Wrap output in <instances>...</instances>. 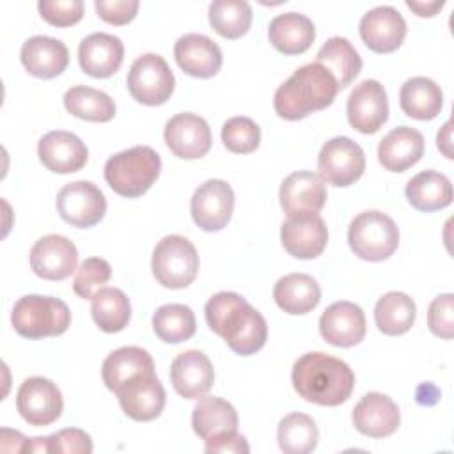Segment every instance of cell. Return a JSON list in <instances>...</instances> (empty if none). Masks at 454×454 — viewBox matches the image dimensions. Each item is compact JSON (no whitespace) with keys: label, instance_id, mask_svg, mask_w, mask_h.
<instances>
[{"label":"cell","instance_id":"1","mask_svg":"<svg viewBox=\"0 0 454 454\" xmlns=\"http://www.w3.org/2000/svg\"><path fill=\"white\" fill-rule=\"evenodd\" d=\"M204 314L207 326L238 355H254L266 342V319L238 293H216L207 300Z\"/></svg>","mask_w":454,"mask_h":454},{"label":"cell","instance_id":"2","mask_svg":"<svg viewBox=\"0 0 454 454\" xmlns=\"http://www.w3.org/2000/svg\"><path fill=\"white\" fill-rule=\"evenodd\" d=\"M291 381L305 401L319 406H339L349 399L355 374L344 360L312 351L294 362Z\"/></svg>","mask_w":454,"mask_h":454},{"label":"cell","instance_id":"3","mask_svg":"<svg viewBox=\"0 0 454 454\" xmlns=\"http://www.w3.org/2000/svg\"><path fill=\"white\" fill-rule=\"evenodd\" d=\"M339 92L335 78L317 62L298 67L275 92L273 108L278 117L298 121L330 106Z\"/></svg>","mask_w":454,"mask_h":454},{"label":"cell","instance_id":"4","mask_svg":"<svg viewBox=\"0 0 454 454\" xmlns=\"http://www.w3.org/2000/svg\"><path fill=\"white\" fill-rule=\"evenodd\" d=\"M161 170L160 154L149 145H135L110 156L105 163V181L128 199L144 195L158 179Z\"/></svg>","mask_w":454,"mask_h":454},{"label":"cell","instance_id":"5","mask_svg":"<svg viewBox=\"0 0 454 454\" xmlns=\"http://www.w3.org/2000/svg\"><path fill=\"white\" fill-rule=\"evenodd\" d=\"M11 323L25 339L55 337L69 328L71 310L59 298L27 294L14 303Z\"/></svg>","mask_w":454,"mask_h":454},{"label":"cell","instance_id":"6","mask_svg":"<svg viewBox=\"0 0 454 454\" xmlns=\"http://www.w3.org/2000/svg\"><path fill=\"white\" fill-rule=\"evenodd\" d=\"M348 243L364 261H385L397 250L399 229L388 215L376 209L364 211L348 227Z\"/></svg>","mask_w":454,"mask_h":454},{"label":"cell","instance_id":"7","mask_svg":"<svg viewBox=\"0 0 454 454\" xmlns=\"http://www.w3.org/2000/svg\"><path fill=\"white\" fill-rule=\"evenodd\" d=\"M151 270L158 284L168 289L188 287L199 271V254L190 239L168 234L153 250Z\"/></svg>","mask_w":454,"mask_h":454},{"label":"cell","instance_id":"8","mask_svg":"<svg viewBox=\"0 0 454 454\" xmlns=\"http://www.w3.org/2000/svg\"><path fill=\"white\" fill-rule=\"evenodd\" d=\"M126 83L135 101L156 106L172 96L176 78L161 55L145 53L131 64Z\"/></svg>","mask_w":454,"mask_h":454},{"label":"cell","instance_id":"9","mask_svg":"<svg viewBox=\"0 0 454 454\" xmlns=\"http://www.w3.org/2000/svg\"><path fill=\"white\" fill-rule=\"evenodd\" d=\"M319 177L333 186H349L365 170L364 149L349 137H333L319 151Z\"/></svg>","mask_w":454,"mask_h":454},{"label":"cell","instance_id":"10","mask_svg":"<svg viewBox=\"0 0 454 454\" xmlns=\"http://www.w3.org/2000/svg\"><path fill=\"white\" fill-rule=\"evenodd\" d=\"M60 218L73 227L87 229L99 223L106 213L103 192L90 181L67 183L57 195Z\"/></svg>","mask_w":454,"mask_h":454},{"label":"cell","instance_id":"11","mask_svg":"<svg viewBox=\"0 0 454 454\" xmlns=\"http://www.w3.org/2000/svg\"><path fill=\"white\" fill-rule=\"evenodd\" d=\"M16 408L30 426H50L60 417L64 401L51 380L30 376L18 388Z\"/></svg>","mask_w":454,"mask_h":454},{"label":"cell","instance_id":"12","mask_svg":"<svg viewBox=\"0 0 454 454\" xmlns=\"http://www.w3.org/2000/svg\"><path fill=\"white\" fill-rule=\"evenodd\" d=\"M234 209V192L227 181L207 179L192 195L190 213L193 222L206 232L222 231Z\"/></svg>","mask_w":454,"mask_h":454},{"label":"cell","instance_id":"13","mask_svg":"<svg viewBox=\"0 0 454 454\" xmlns=\"http://www.w3.org/2000/svg\"><path fill=\"white\" fill-rule=\"evenodd\" d=\"M348 121L360 133H376L388 119V98L378 80L360 82L349 94Z\"/></svg>","mask_w":454,"mask_h":454},{"label":"cell","instance_id":"14","mask_svg":"<svg viewBox=\"0 0 454 454\" xmlns=\"http://www.w3.org/2000/svg\"><path fill=\"white\" fill-rule=\"evenodd\" d=\"M163 138L168 149L183 160L202 158L213 144L207 122L200 115L190 112L170 117L165 124Z\"/></svg>","mask_w":454,"mask_h":454},{"label":"cell","instance_id":"15","mask_svg":"<svg viewBox=\"0 0 454 454\" xmlns=\"http://www.w3.org/2000/svg\"><path fill=\"white\" fill-rule=\"evenodd\" d=\"M78 262V250L71 239L60 234L39 238L30 250V268L44 280H64Z\"/></svg>","mask_w":454,"mask_h":454},{"label":"cell","instance_id":"16","mask_svg":"<svg viewBox=\"0 0 454 454\" xmlns=\"http://www.w3.org/2000/svg\"><path fill=\"white\" fill-rule=\"evenodd\" d=\"M115 394L122 411L137 422L156 419L165 406V388L154 372L131 378Z\"/></svg>","mask_w":454,"mask_h":454},{"label":"cell","instance_id":"17","mask_svg":"<svg viewBox=\"0 0 454 454\" xmlns=\"http://www.w3.org/2000/svg\"><path fill=\"white\" fill-rule=\"evenodd\" d=\"M358 32L369 50L376 53H390L403 44L406 21L395 7L378 5L362 16Z\"/></svg>","mask_w":454,"mask_h":454},{"label":"cell","instance_id":"18","mask_svg":"<svg viewBox=\"0 0 454 454\" xmlns=\"http://www.w3.org/2000/svg\"><path fill=\"white\" fill-rule=\"evenodd\" d=\"M280 241L296 259L317 257L328 241V229L317 213L293 215L280 227Z\"/></svg>","mask_w":454,"mask_h":454},{"label":"cell","instance_id":"19","mask_svg":"<svg viewBox=\"0 0 454 454\" xmlns=\"http://www.w3.org/2000/svg\"><path fill=\"white\" fill-rule=\"evenodd\" d=\"M319 332L332 346H356L365 337L364 310L353 301H335L321 314Z\"/></svg>","mask_w":454,"mask_h":454},{"label":"cell","instance_id":"20","mask_svg":"<svg viewBox=\"0 0 454 454\" xmlns=\"http://www.w3.org/2000/svg\"><path fill=\"white\" fill-rule=\"evenodd\" d=\"M174 390L184 399H199L209 392L215 381V369L206 353L188 349L179 353L170 365Z\"/></svg>","mask_w":454,"mask_h":454},{"label":"cell","instance_id":"21","mask_svg":"<svg viewBox=\"0 0 454 454\" xmlns=\"http://www.w3.org/2000/svg\"><path fill=\"white\" fill-rule=\"evenodd\" d=\"M41 163L55 174L78 172L89 160L87 145L71 131H48L37 145Z\"/></svg>","mask_w":454,"mask_h":454},{"label":"cell","instance_id":"22","mask_svg":"<svg viewBox=\"0 0 454 454\" xmlns=\"http://www.w3.org/2000/svg\"><path fill=\"white\" fill-rule=\"evenodd\" d=\"M278 199L287 216L319 213L326 202V186L317 174L298 170L282 181Z\"/></svg>","mask_w":454,"mask_h":454},{"label":"cell","instance_id":"23","mask_svg":"<svg viewBox=\"0 0 454 454\" xmlns=\"http://www.w3.org/2000/svg\"><path fill=\"white\" fill-rule=\"evenodd\" d=\"M353 426L365 436L385 438L395 433L401 422L397 404L381 392L365 394L353 408Z\"/></svg>","mask_w":454,"mask_h":454},{"label":"cell","instance_id":"24","mask_svg":"<svg viewBox=\"0 0 454 454\" xmlns=\"http://www.w3.org/2000/svg\"><path fill=\"white\" fill-rule=\"evenodd\" d=\"M177 66L190 76L211 78L222 67L220 46L204 34H184L174 44Z\"/></svg>","mask_w":454,"mask_h":454},{"label":"cell","instance_id":"25","mask_svg":"<svg viewBox=\"0 0 454 454\" xmlns=\"http://www.w3.org/2000/svg\"><path fill=\"white\" fill-rule=\"evenodd\" d=\"M124 44L117 35L96 32L82 39L78 46V62L83 73L94 78H108L121 67Z\"/></svg>","mask_w":454,"mask_h":454},{"label":"cell","instance_id":"26","mask_svg":"<svg viewBox=\"0 0 454 454\" xmlns=\"http://www.w3.org/2000/svg\"><path fill=\"white\" fill-rule=\"evenodd\" d=\"M20 59L28 74L35 78H55L69 64L67 46L50 35H34L21 44Z\"/></svg>","mask_w":454,"mask_h":454},{"label":"cell","instance_id":"27","mask_svg":"<svg viewBox=\"0 0 454 454\" xmlns=\"http://www.w3.org/2000/svg\"><path fill=\"white\" fill-rule=\"evenodd\" d=\"M424 154V137L410 126H397L388 131L378 145V160L390 172H404Z\"/></svg>","mask_w":454,"mask_h":454},{"label":"cell","instance_id":"28","mask_svg":"<svg viewBox=\"0 0 454 454\" xmlns=\"http://www.w3.org/2000/svg\"><path fill=\"white\" fill-rule=\"evenodd\" d=\"M270 43L284 55H298L310 48L316 39L314 23L300 12H284L270 21Z\"/></svg>","mask_w":454,"mask_h":454},{"label":"cell","instance_id":"29","mask_svg":"<svg viewBox=\"0 0 454 454\" xmlns=\"http://www.w3.org/2000/svg\"><path fill=\"white\" fill-rule=\"evenodd\" d=\"M193 431L204 440L234 433L238 429V413L234 406L215 395H202L192 411Z\"/></svg>","mask_w":454,"mask_h":454},{"label":"cell","instance_id":"30","mask_svg":"<svg viewBox=\"0 0 454 454\" xmlns=\"http://www.w3.org/2000/svg\"><path fill=\"white\" fill-rule=\"evenodd\" d=\"M273 300L287 314H307L317 307L321 287L317 280L307 273H289L277 280Z\"/></svg>","mask_w":454,"mask_h":454},{"label":"cell","instance_id":"31","mask_svg":"<svg viewBox=\"0 0 454 454\" xmlns=\"http://www.w3.org/2000/svg\"><path fill=\"white\" fill-rule=\"evenodd\" d=\"M145 372H154V362L153 356L138 346H122L112 351L101 367L103 383L112 392H117L126 381Z\"/></svg>","mask_w":454,"mask_h":454},{"label":"cell","instance_id":"32","mask_svg":"<svg viewBox=\"0 0 454 454\" xmlns=\"http://www.w3.org/2000/svg\"><path fill=\"white\" fill-rule=\"evenodd\" d=\"M401 110L419 121L434 119L443 106V94L440 85L426 76H413L401 85L399 90Z\"/></svg>","mask_w":454,"mask_h":454},{"label":"cell","instance_id":"33","mask_svg":"<svg viewBox=\"0 0 454 454\" xmlns=\"http://www.w3.org/2000/svg\"><path fill=\"white\" fill-rule=\"evenodd\" d=\"M408 202L417 211L443 209L452 202V184L449 177L436 170H422L413 176L404 188Z\"/></svg>","mask_w":454,"mask_h":454},{"label":"cell","instance_id":"34","mask_svg":"<svg viewBox=\"0 0 454 454\" xmlns=\"http://www.w3.org/2000/svg\"><path fill=\"white\" fill-rule=\"evenodd\" d=\"M316 62L332 73L337 89H346L360 73L362 59L355 46L340 35L330 37L316 55Z\"/></svg>","mask_w":454,"mask_h":454},{"label":"cell","instance_id":"35","mask_svg":"<svg viewBox=\"0 0 454 454\" xmlns=\"http://www.w3.org/2000/svg\"><path fill=\"white\" fill-rule=\"evenodd\" d=\"M417 316L415 301L401 291H390L383 294L374 307V321L381 333L385 335H403L406 333Z\"/></svg>","mask_w":454,"mask_h":454},{"label":"cell","instance_id":"36","mask_svg":"<svg viewBox=\"0 0 454 454\" xmlns=\"http://www.w3.org/2000/svg\"><path fill=\"white\" fill-rule=\"evenodd\" d=\"M66 110L83 121L108 122L115 115L114 99L98 89L87 85H74L64 94Z\"/></svg>","mask_w":454,"mask_h":454},{"label":"cell","instance_id":"37","mask_svg":"<svg viewBox=\"0 0 454 454\" xmlns=\"http://www.w3.org/2000/svg\"><path fill=\"white\" fill-rule=\"evenodd\" d=\"M90 314L99 330L115 333L128 326L131 317V303L124 291L117 287H103L92 296Z\"/></svg>","mask_w":454,"mask_h":454},{"label":"cell","instance_id":"38","mask_svg":"<svg viewBox=\"0 0 454 454\" xmlns=\"http://www.w3.org/2000/svg\"><path fill=\"white\" fill-rule=\"evenodd\" d=\"M195 328V316L188 305L167 303L153 314V330L167 344H179L192 339Z\"/></svg>","mask_w":454,"mask_h":454},{"label":"cell","instance_id":"39","mask_svg":"<svg viewBox=\"0 0 454 454\" xmlns=\"http://www.w3.org/2000/svg\"><path fill=\"white\" fill-rule=\"evenodd\" d=\"M277 440L286 454H307L316 449L319 431L312 417L294 411L278 422Z\"/></svg>","mask_w":454,"mask_h":454},{"label":"cell","instance_id":"40","mask_svg":"<svg viewBox=\"0 0 454 454\" xmlns=\"http://www.w3.org/2000/svg\"><path fill=\"white\" fill-rule=\"evenodd\" d=\"M209 23L225 39H238L250 28L252 7L245 0H215L209 5Z\"/></svg>","mask_w":454,"mask_h":454},{"label":"cell","instance_id":"41","mask_svg":"<svg viewBox=\"0 0 454 454\" xmlns=\"http://www.w3.org/2000/svg\"><path fill=\"white\" fill-rule=\"evenodd\" d=\"M223 145L236 154H248L259 147L261 128L250 117H231L222 126Z\"/></svg>","mask_w":454,"mask_h":454},{"label":"cell","instance_id":"42","mask_svg":"<svg viewBox=\"0 0 454 454\" xmlns=\"http://www.w3.org/2000/svg\"><path fill=\"white\" fill-rule=\"evenodd\" d=\"M112 277L110 264L101 257L85 259L76 270L73 280V291L85 300H92V296L105 287V284Z\"/></svg>","mask_w":454,"mask_h":454},{"label":"cell","instance_id":"43","mask_svg":"<svg viewBox=\"0 0 454 454\" xmlns=\"http://www.w3.org/2000/svg\"><path fill=\"white\" fill-rule=\"evenodd\" d=\"M37 9L43 20L53 27H71L83 16L82 0H41Z\"/></svg>","mask_w":454,"mask_h":454},{"label":"cell","instance_id":"44","mask_svg":"<svg viewBox=\"0 0 454 454\" xmlns=\"http://www.w3.org/2000/svg\"><path fill=\"white\" fill-rule=\"evenodd\" d=\"M454 296L450 293L438 294L427 309V326L429 330L442 337L452 339L454 335Z\"/></svg>","mask_w":454,"mask_h":454},{"label":"cell","instance_id":"45","mask_svg":"<svg viewBox=\"0 0 454 454\" xmlns=\"http://www.w3.org/2000/svg\"><path fill=\"white\" fill-rule=\"evenodd\" d=\"M48 452L59 454H90L92 440L89 433L78 427H69L46 436Z\"/></svg>","mask_w":454,"mask_h":454},{"label":"cell","instance_id":"46","mask_svg":"<svg viewBox=\"0 0 454 454\" xmlns=\"http://www.w3.org/2000/svg\"><path fill=\"white\" fill-rule=\"evenodd\" d=\"M94 7L106 23L126 25L137 16L140 4L138 0H96Z\"/></svg>","mask_w":454,"mask_h":454},{"label":"cell","instance_id":"47","mask_svg":"<svg viewBox=\"0 0 454 454\" xmlns=\"http://www.w3.org/2000/svg\"><path fill=\"white\" fill-rule=\"evenodd\" d=\"M204 450L207 454H247L250 450L247 438L243 434H239L238 431L218 436L215 440L206 442Z\"/></svg>","mask_w":454,"mask_h":454},{"label":"cell","instance_id":"48","mask_svg":"<svg viewBox=\"0 0 454 454\" xmlns=\"http://www.w3.org/2000/svg\"><path fill=\"white\" fill-rule=\"evenodd\" d=\"M406 5L411 11H415L417 16L426 18V16H434L436 11H440L445 5V2L443 0H440V2H411V0H406Z\"/></svg>","mask_w":454,"mask_h":454},{"label":"cell","instance_id":"49","mask_svg":"<svg viewBox=\"0 0 454 454\" xmlns=\"http://www.w3.org/2000/svg\"><path fill=\"white\" fill-rule=\"evenodd\" d=\"M450 128H452V122L447 121V122L442 126V129L438 131V135H436V145H438V149H440L447 158H454V156H452V149H450Z\"/></svg>","mask_w":454,"mask_h":454},{"label":"cell","instance_id":"50","mask_svg":"<svg viewBox=\"0 0 454 454\" xmlns=\"http://www.w3.org/2000/svg\"><path fill=\"white\" fill-rule=\"evenodd\" d=\"M440 397V390L433 383H422L417 388V401L420 404H434Z\"/></svg>","mask_w":454,"mask_h":454}]
</instances>
